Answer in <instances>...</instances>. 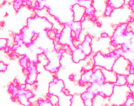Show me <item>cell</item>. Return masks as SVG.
<instances>
[{
    "label": "cell",
    "mask_w": 134,
    "mask_h": 106,
    "mask_svg": "<svg viewBox=\"0 0 134 106\" xmlns=\"http://www.w3.org/2000/svg\"><path fill=\"white\" fill-rule=\"evenodd\" d=\"M52 31V32L54 33V35H55V34H57V33H58V30L57 29V28H53Z\"/></svg>",
    "instance_id": "51"
},
{
    "label": "cell",
    "mask_w": 134,
    "mask_h": 106,
    "mask_svg": "<svg viewBox=\"0 0 134 106\" xmlns=\"http://www.w3.org/2000/svg\"><path fill=\"white\" fill-rule=\"evenodd\" d=\"M45 8L44 1H36L35 2V8L36 10H42Z\"/></svg>",
    "instance_id": "32"
},
{
    "label": "cell",
    "mask_w": 134,
    "mask_h": 106,
    "mask_svg": "<svg viewBox=\"0 0 134 106\" xmlns=\"http://www.w3.org/2000/svg\"><path fill=\"white\" fill-rule=\"evenodd\" d=\"M37 104L38 105L36 106H53V104L50 99H39L37 102Z\"/></svg>",
    "instance_id": "29"
},
{
    "label": "cell",
    "mask_w": 134,
    "mask_h": 106,
    "mask_svg": "<svg viewBox=\"0 0 134 106\" xmlns=\"http://www.w3.org/2000/svg\"><path fill=\"white\" fill-rule=\"evenodd\" d=\"M107 5L111 6L113 9H119L124 6V0H109L106 2Z\"/></svg>",
    "instance_id": "21"
},
{
    "label": "cell",
    "mask_w": 134,
    "mask_h": 106,
    "mask_svg": "<svg viewBox=\"0 0 134 106\" xmlns=\"http://www.w3.org/2000/svg\"><path fill=\"white\" fill-rule=\"evenodd\" d=\"M105 80H106V78L103 73L102 70L100 69H97L94 71H93L91 84L94 83L99 85H101L104 83H105Z\"/></svg>",
    "instance_id": "14"
},
{
    "label": "cell",
    "mask_w": 134,
    "mask_h": 106,
    "mask_svg": "<svg viewBox=\"0 0 134 106\" xmlns=\"http://www.w3.org/2000/svg\"><path fill=\"white\" fill-rule=\"evenodd\" d=\"M29 59H27L26 57H23L20 59V64L21 67L24 68V70H26L29 66Z\"/></svg>",
    "instance_id": "27"
},
{
    "label": "cell",
    "mask_w": 134,
    "mask_h": 106,
    "mask_svg": "<svg viewBox=\"0 0 134 106\" xmlns=\"http://www.w3.org/2000/svg\"><path fill=\"white\" fill-rule=\"evenodd\" d=\"M24 94L25 96H26V97H27V99H29L34 97V94L32 91H30V90H24Z\"/></svg>",
    "instance_id": "36"
},
{
    "label": "cell",
    "mask_w": 134,
    "mask_h": 106,
    "mask_svg": "<svg viewBox=\"0 0 134 106\" xmlns=\"http://www.w3.org/2000/svg\"><path fill=\"white\" fill-rule=\"evenodd\" d=\"M85 20H86V17L84 16V15H83V16H82V17H81V20H80L79 21H80V22H81V23H82V22H84V21H85Z\"/></svg>",
    "instance_id": "50"
},
{
    "label": "cell",
    "mask_w": 134,
    "mask_h": 106,
    "mask_svg": "<svg viewBox=\"0 0 134 106\" xmlns=\"http://www.w3.org/2000/svg\"><path fill=\"white\" fill-rule=\"evenodd\" d=\"M85 40L86 41L88 42L89 43H91L92 41H93V38L90 35H87L85 36V40Z\"/></svg>",
    "instance_id": "41"
},
{
    "label": "cell",
    "mask_w": 134,
    "mask_h": 106,
    "mask_svg": "<svg viewBox=\"0 0 134 106\" xmlns=\"http://www.w3.org/2000/svg\"><path fill=\"white\" fill-rule=\"evenodd\" d=\"M72 29L70 26H64L63 30L61 31L60 37L58 39V44L63 46H68L71 52H74L77 47L74 45L73 37L72 35Z\"/></svg>",
    "instance_id": "6"
},
{
    "label": "cell",
    "mask_w": 134,
    "mask_h": 106,
    "mask_svg": "<svg viewBox=\"0 0 134 106\" xmlns=\"http://www.w3.org/2000/svg\"><path fill=\"white\" fill-rule=\"evenodd\" d=\"M60 37V33L59 32L58 33H57V34H55V38H57V39H59Z\"/></svg>",
    "instance_id": "54"
},
{
    "label": "cell",
    "mask_w": 134,
    "mask_h": 106,
    "mask_svg": "<svg viewBox=\"0 0 134 106\" xmlns=\"http://www.w3.org/2000/svg\"><path fill=\"white\" fill-rule=\"evenodd\" d=\"M24 2H25L26 4V5H27V7H32V2L31 1H30V0H24Z\"/></svg>",
    "instance_id": "43"
},
{
    "label": "cell",
    "mask_w": 134,
    "mask_h": 106,
    "mask_svg": "<svg viewBox=\"0 0 134 106\" xmlns=\"http://www.w3.org/2000/svg\"><path fill=\"white\" fill-rule=\"evenodd\" d=\"M8 68V65L3 61H0V72H4Z\"/></svg>",
    "instance_id": "39"
},
{
    "label": "cell",
    "mask_w": 134,
    "mask_h": 106,
    "mask_svg": "<svg viewBox=\"0 0 134 106\" xmlns=\"http://www.w3.org/2000/svg\"><path fill=\"white\" fill-rule=\"evenodd\" d=\"M134 5V0H130L128 2V7L131 8Z\"/></svg>",
    "instance_id": "44"
},
{
    "label": "cell",
    "mask_w": 134,
    "mask_h": 106,
    "mask_svg": "<svg viewBox=\"0 0 134 106\" xmlns=\"http://www.w3.org/2000/svg\"><path fill=\"white\" fill-rule=\"evenodd\" d=\"M90 20L91 21H93V22H97V17L95 15H93V16L91 17Z\"/></svg>",
    "instance_id": "45"
},
{
    "label": "cell",
    "mask_w": 134,
    "mask_h": 106,
    "mask_svg": "<svg viewBox=\"0 0 134 106\" xmlns=\"http://www.w3.org/2000/svg\"><path fill=\"white\" fill-rule=\"evenodd\" d=\"M91 44V43H89L88 42L86 41L85 40H84L82 43L79 44L76 47L78 49H80L83 52L84 54L85 55L86 57H88L91 54L92 52H93Z\"/></svg>",
    "instance_id": "18"
},
{
    "label": "cell",
    "mask_w": 134,
    "mask_h": 106,
    "mask_svg": "<svg viewBox=\"0 0 134 106\" xmlns=\"http://www.w3.org/2000/svg\"><path fill=\"white\" fill-rule=\"evenodd\" d=\"M134 42V34L132 31H127L123 41V44H124L129 50L134 51L133 49Z\"/></svg>",
    "instance_id": "15"
},
{
    "label": "cell",
    "mask_w": 134,
    "mask_h": 106,
    "mask_svg": "<svg viewBox=\"0 0 134 106\" xmlns=\"http://www.w3.org/2000/svg\"><path fill=\"white\" fill-rule=\"evenodd\" d=\"M22 41V37L20 33L18 34H15V36H14V42H15V43H18Z\"/></svg>",
    "instance_id": "37"
},
{
    "label": "cell",
    "mask_w": 134,
    "mask_h": 106,
    "mask_svg": "<svg viewBox=\"0 0 134 106\" xmlns=\"http://www.w3.org/2000/svg\"><path fill=\"white\" fill-rule=\"evenodd\" d=\"M58 97V102L57 105L58 106H71L73 96L70 94H66L64 91H62L57 96Z\"/></svg>",
    "instance_id": "13"
},
{
    "label": "cell",
    "mask_w": 134,
    "mask_h": 106,
    "mask_svg": "<svg viewBox=\"0 0 134 106\" xmlns=\"http://www.w3.org/2000/svg\"><path fill=\"white\" fill-rule=\"evenodd\" d=\"M24 90L19 89L18 93V96H17V99L24 106H32V103L29 101V99H27L24 94Z\"/></svg>",
    "instance_id": "20"
},
{
    "label": "cell",
    "mask_w": 134,
    "mask_h": 106,
    "mask_svg": "<svg viewBox=\"0 0 134 106\" xmlns=\"http://www.w3.org/2000/svg\"><path fill=\"white\" fill-rule=\"evenodd\" d=\"M31 9H32V11H34L36 9V8H35V6H33V7H32V8H31Z\"/></svg>",
    "instance_id": "57"
},
{
    "label": "cell",
    "mask_w": 134,
    "mask_h": 106,
    "mask_svg": "<svg viewBox=\"0 0 134 106\" xmlns=\"http://www.w3.org/2000/svg\"><path fill=\"white\" fill-rule=\"evenodd\" d=\"M27 26L34 32L36 35L44 31L52 32L53 29V23L48 21L44 17H40L38 14H34L27 20Z\"/></svg>",
    "instance_id": "2"
},
{
    "label": "cell",
    "mask_w": 134,
    "mask_h": 106,
    "mask_svg": "<svg viewBox=\"0 0 134 106\" xmlns=\"http://www.w3.org/2000/svg\"><path fill=\"white\" fill-rule=\"evenodd\" d=\"M95 11H96V9H95V8L92 5V6L88 7V8H85V11H84L83 15L85 17L93 16V15H94Z\"/></svg>",
    "instance_id": "26"
},
{
    "label": "cell",
    "mask_w": 134,
    "mask_h": 106,
    "mask_svg": "<svg viewBox=\"0 0 134 106\" xmlns=\"http://www.w3.org/2000/svg\"><path fill=\"white\" fill-rule=\"evenodd\" d=\"M99 85H97V83H91V85L87 88L86 91L92 93L94 94V96H97V95H98V92H99Z\"/></svg>",
    "instance_id": "25"
},
{
    "label": "cell",
    "mask_w": 134,
    "mask_h": 106,
    "mask_svg": "<svg viewBox=\"0 0 134 106\" xmlns=\"http://www.w3.org/2000/svg\"><path fill=\"white\" fill-rule=\"evenodd\" d=\"M134 21V18L133 17H130V20H129V23H133Z\"/></svg>",
    "instance_id": "55"
},
{
    "label": "cell",
    "mask_w": 134,
    "mask_h": 106,
    "mask_svg": "<svg viewBox=\"0 0 134 106\" xmlns=\"http://www.w3.org/2000/svg\"><path fill=\"white\" fill-rule=\"evenodd\" d=\"M14 83H18V80H17L16 79H14Z\"/></svg>",
    "instance_id": "58"
},
{
    "label": "cell",
    "mask_w": 134,
    "mask_h": 106,
    "mask_svg": "<svg viewBox=\"0 0 134 106\" xmlns=\"http://www.w3.org/2000/svg\"><path fill=\"white\" fill-rule=\"evenodd\" d=\"M75 76L74 74H71L69 76V79L70 81H74L75 80Z\"/></svg>",
    "instance_id": "49"
},
{
    "label": "cell",
    "mask_w": 134,
    "mask_h": 106,
    "mask_svg": "<svg viewBox=\"0 0 134 106\" xmlns=\"http://www.w3.org/2000/svg\"><path fill=\"white\" fill-rule=\"evenodd\" d=\"M85 106H93V100L89 99H85L82 100Z\"/></svg>",
    "instance_id": "38"
},
{
    "label": "cell",
    "mask_w": 134,
    "mask_h": 106,
    "mask_svg": "<svg viewBox=\"0 0 134 106\" xmlns=\"http://www.w3.org/2000/svg\"><path fill=\"white\" fill-rule=\"evenodd\" d=\"M121 57L127 60L130 63L131 66L134 67V51H128L125 53L123 52Z\"/></svg>",
    "instance_id": "23"
},
{
    "label": "cell",
    "mask_w": 134,
    "mask_h": 106,
    "mask_svg": "<svg viewBox=\"0 0 134 106\" xmlns=\"http://www.w3.org/2000/svg\"><path fill=\"white\" fill-rule=\"evenodd\" d=\"M108 34H107V33H105V32H104V33H101V35H100V38H108Z\"/></svg>",
    "instance_id": "47"
},
{
    "label": "cell",
    "mask_w": 134,
    "mask_h": 106,
    "mask_svg": "<svg viewBox=\"0 0 134 106\" xmlns=\"http://www.w3.org/2000/svg\"><path fill=\"white\" fill-rule=\"evenodd\" d=\"M65 52L66 50L64 49H60L59 51L54 49L51 52L44 53V55L48 60V64L44 65V69L52 73H58L61 67L60 60L63 53Z\"/></svg>",
    "instance_id": "4"
},
{
    "label": "cell",
    "mask_w": 134,
    "mask_h": 106,
    "mask_svg": "<svg viewBox=\"0 0 134 106\" xmlns=\"http://www.w3.org/2000/svg\"><path fill=\"white\" fill-rule=\"evenodd\" d=\"M113 11V9L111 8V6L108 5H106V7H105V12H104V16L105 17H109L111 16L112 13Z\"/></svg>",
    "instance_id": "33"
},
{
    "label": "cell",
    "mask_w": 134,
    "mask_h": 106,
    "mask_svg": "<svg viewBox=\"0 0 134 106\" xmlns=\"http://www.w3.org/2000/svg\"><path fill=\"white\" fill-rule=\"evenodd\" d=\"M72 32H73L75 33V37L73 38V40L77 41L79 39L80 35L82 32V24L80 21H74L70 25Z\"/></svg>",
    "instance_id": "16"
},
{
    "label": "cell",
    "mask_w": 134,
    "mask_h": 106,
    "mask_svg": "<svg viewBox=\"0 0 134 106\" xmlns=\"http://www.w3.org/2000/svg\"><path fill=\"white\" fill-rule=\"evenodd\" d=\"M27 71V79H26V83L27 85H34L36 82L39 72L37 70L36 65L33 63H29V66L26 70Z\"/></svg>",
    "instance_id": "10"
},
{
    "label": "cell",
    "mask_w": 134,
    "mask_h": 106,
    "mask_svg": "<svg viewBox=\"0 0 134 106\" xmlns=\"http://www.w3.org/2000/svg\"><path fill=\"white\" fill-rule=\"evenodd\" d=\"M119 58V55H117L113 57H111L107 54L103 55L100 52H98L93 56V61L94 66L100 67L109 71H112L113 65L116 60Z\"/></svg>",
    "instance_id": "5"
},
{
    "label": "cell",
    "mask_w": 134,
    "mask_h": 106,
    "mask_svg": "<svg viewBox=\"0 0 134 106\" xmlns=\"http://www.w3.org/2000/svg\"><path fill=\"white\" fill-rule=\"evenodd\" d=\"M3 49H4V52H5V53H9V52H10V47H9V46H7L5 47V48Z\"/></svg>",
    "instance_id": "46"
},
{
    "label": "cell",
    "mask_w": 134,
    "mask_h": 106,
    "mask_svg": "<svg viewBox=\"0 0 134 106\" xmlns=\"http://www.w3.org/2000/svg\"><path fill=\"white\" fill-rule=\"evenodd\" d=\"M93 1L91 0H77V5L80 7L83 8H87L88 7L92 6Z\"/></svg>",
    "instance_id": "24"
},
{
    "label": "cell",
    "mask_w": 134,
    "mask_h": 106,
    "mask_svg": "<svg viewBox=\"0 0 134 106\" xmlns=\"http://www.w3.org/2000/svg\"><path fill=\"white\" fill-rule=\"evenodd\" d=\"M64 88L65 85L64 81L63 79H58L57 77H54L53 80L49 83L48 93L47 94V97H49L51 96L57 97L62 91H64Z\"/></svg>",
    "instance_id": "7"
},
{
    "label": "cell",
    "mask_w": 134,
    "mask_h": 106,
    "mask_svg": "<svg viewBox=\"0 0 134 106\" xmlns=\"http://www.w3.org/2000/svg\"><path fill=\"white\" fill-rule=\"evenodd\" d=\"M115 86V83L105 82L101 85H99L98 95L103 98L111 97V96H113V93L114 92Z\"/></svg>",
    "instance_id": "11"
},
{
    "label": "cell",
    "mask_w": 134,
    "mask_h": 106,
    "mask_svg": "<svg viewBox=\"0 0 134 106\" xmlns=\"http://www.w3.org/2000/svg\"><path fill=\"white\" fill-rule=\"evenodd\" d=\"M111 106H119V105H111Z\"/></svg>",
    "instance_id": "59"
},
{
    "label": "cell",
    "mask_w": 134,
    "mask_h": 106,
    "mask_svg": "<svg viewBox=\"0 0 134 106\" xmlns=\"http://www.w3.org/2000/svg\"><path fill=\"white\" fill-rule=\"evenodd\" d=\"M127 86L129 88V89H130V91H131V94L133 96H134V85L133 84V83H127L126 84Z\"/></svg>",
    "instance_id": "40"
},
{
    "label": "cell",
    "mask_w": 134,
    "mask_h": 106,
    "mask_svg": "<svg viewBox=\"0 0 134 106\" xmlns=\"http://www.w3.org/2000/svg\"><path fill=\"white\" fill-rule=\"evenodd\" d=\"M134 104V99L133 96L131 94H129L127 96L126 101H125V103L122 106H132Z\"/></svg>",
    "instance_id": "30"
},
{
    "label": "cell",
    "mask_w": 134,
    "mask_h": 106,
    "mask_svg": "<svg viewBox=\"0 0 134 106\" xmlns=\"http://www.w3.org/2000/svg\"><path fill=\"white\" fill-rule=\"evenodd\" d=\"M20 33L22 37V42L27 46H29L30 44L32 42L36 35L34 32L31 30L27 26H24L20 30Z\"/></svg>",
    "instance_id": "12"
},
{
    "label": "cell",
    "mask_w": 134,
    "mask_h": 106,
    "mask_svg": "<svg viewBox=\"0 0 134 106\" xmlns=\"http://www.w3.org/2000/svg\"><path fill=\"white\" fill-rule=\"evenodd\" d=\"M48 33V31H44L38 33L32 41V43L39 49L42 54L56 49L54 40L50 38Z\"/></svg>",
    "instance_id": "3"
},
{
    "label": "cell",
    "mask_w": 134,
    "mask_h": 106,
    "mask_svg": "<svg viewBox=\"0 0 134 106\" xmlns=\"http://www.w3.org/2000/svg\"><path fill=\"white\" fill-rule=\"evenodd\" d=\"M9 53L10 56H15V55H16V53H15V52H10Z\"/></svg>",
    "instance_id": "52"
},
{
    "label": "cell",
    "mask_w": 134,
    "mask_h": 106,
    "mask_svg": "<svg viewBox=\"0 0 134 106\" xmlns=\"http://www.w3.org/2000/svg\"><path fill=\"white\" fill-rule=\"evenodd\" d=\"M26 88V84H21V85H20V86H19V89H21V90H25Z\"/></svg>",
    "instance_id": "48"
},
{
    "label": "cell",
    "mask_w": 134,
    "mask_h": 106,
    "mask_svg": "<svg viewBox=\"0 0 134 106\" xmlns=\"http://www.w3.org/2000/svg\"><path fill=\"white\" fill-rule=\"evenodd\" d=\"M93 74V70H90L86 71L85 73H82L81 77V79L79 80V85H84L86 83H91V82L92 76Z\"/></svg>",
    "instance_id": "17"
},
{
    "label": "cell",
    "mask_w": 134,
    "mask_h": 106,
    "mask_svg": "<svg viewBox=\"0 0 134 106\" xmlns=\"http://www.w3.org/2000/svg\"><path fill=\"white\" fill-rule=\"evenodd\" d=\"M23 3L24 0H15V1H14L13 5H14V8L16 12H18L20 10L21 5H23Z\"/></svg>",
    "instance_id": "31"
},
{
    "label": "cell",
    "mask_w": 134,
    "mask_h": 106,
    "mask_svg": "<svg viewBox=\"0 0 134 106\" xmlns=\"http://www.w3.org/2000/svg\"><path fill=\"white\" fill-rule=\"evenodd\" d=\"M18 90L19 87L18 85H15V88H14V90H13L12 92H11V95H12V99L13 100H15L17 98V96H18Z\"/></svg>",
    "instance_id": "35"
},
{
    "label": "cell",
    "mask_w": 134,
    "mask_h": 106,
    "mask_svg": "<svg viewBox=\"0 0 134 106\" xmlns=\"http://www.w3.org/2000/svg\"><path fill=\"white\" fill-rule=\"evenodd\" d=\"M130 63L127 60L124 59L123 57H119L116 60L113 67V71H114L117 74L126 75L129 74V70L130 67Z\"/></svg>",
    "instance_id": "8"
},
{
    "label": "cell",
    "mask_w": 134,
    "mask_h": 106,
    "mask_svg": "<svg viewBox=\"0 0 134 106\" xmlns=\"http://www.w3.org/2000/svg\"><path fill=\"white\" fill-rule=\"evenodd\" d=\"M8 40L6 38H0V50H2L7 46Z\"/></svg>",
    "instance_id": "34"
},
{
    "label": "cell",
    "mask_w": 134,
    "mask_h": 106,
    "mask_svg": "<svg viewBox=\"0 0 134 106\" xmlns=\"http://www.w3.org/2000/svg\"><path fill=\"white\" fill-rule=\"evenodd\" d=\"M95 96H94L93 93H92L91 92H88V91H86L85 92L82 93L81 95V99H82V100L85 99H89L93 100L94 97H95Z\"/></svg>",
    "instance_id": "28"
},
{
    "label": "cell",
    "mask_w": 134,
    "mask_h": 106,
    "mask_svg": "<svg viewBox=\"0 0 134 106\" xmlns=\"http://www.w3.org/2000/svg\"><path fill=\"white\" fill-rule=\"evenodd\" d=\"M116 82H115V85L117 86H124L127 83L128 80L127 77L128 76L126 75H121V74H116Z\"/></svg>",
    "instance_id": "22"
},
{
    "label": "cell",
    "mask_w": 134,
    "mask_h": 106,
    "mask_svg": "<svg viewBox=\"0 0 134 106\" xmlns=\"http://www.w3.org/2000/svg\"><path fill=\"white\" fill-rule=\"evenodd\" d=\"M45 8L50 15L64 26H70L74 21L73 7L76 1H44Z\"/></svg>",
    "instance_id": "1"
},
{
    "label": "cell",
    "mask_w": 134,
    "mask_h": 106,
    "mask_svg": "<svg viewBox=\"0 0 134 106\" xmlns=\"http://www.w3.org/2000/svg\"><path fill=\"white\" fill-rule=\"evenodd\" d=\"M87 57L80 49H76L72 52V59L75 64H79L81 61L85 60Z\"/></svg>",
    "instance_id": "19"
},
{
    "label": "cell",
    "mask_w": 134,
    "mask_h": 106,
    "mask_svg": "<svg viewBox=\"0 0 134 106\" xmlns=\"http://www.w3.org/2000/svg\"><path fill=\"white\" fill-rule=\"evenodd\" d=\"M128 26V23H123L117 26L112 37H111V41H115L117 46L122 45L124 36L127 31Z\"/></svg>",
    "instance_id": "9"
},
{
    "label": "cell",
    "mask_w": 134,
    "mask_h": 106,
    "mask_svg": "<svg viewBox=\"0 0 134 106\" xmlns=\"http://www.w3.org/2000/svg\"><path fill=\"white\" fill-rule=\"evenodd\" d=\"M16 85H14V84H13V83H12V84H10V85H9V88H8V91H9V92H12V91H13V90H14V88H15V86Z\"/></svg>",
    "instance_id": "42"
},
{
    "label": "cell",
    "mask_w": 134,
    "mask_h": 106,
    "mask_svg": "<svg viewBox=\"0 0 134 106\" xmlns=\"http://www.w3.org/2000/svg\"><path fill=\"white\" fill-rule=\"evenodd\" d=\"M86 71V69H85V68H82L81 70V72L82 73H85V72Z\"/></svg>",
    "instance_id": "56"
},
{
    "label": "cell",
    "mask_w": 134,
    "mask_h": 106,
    "mask_svg": "<svg viewBox=\"0 0 134 106\" xmlns=\"http://www.w3.org/2000/svg\"><path fill=\"white\" fill-rule=\"evenodd\" d=\"M96 25H97V27H100L101 26H102V23H100V22H99V21H97Z\"/></svg>",
    "instance_id": "53"
}]
</instances>
